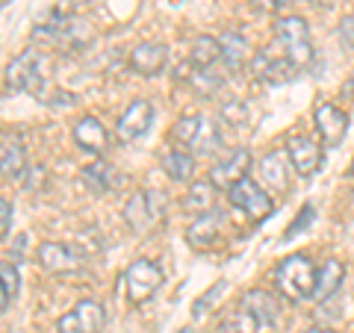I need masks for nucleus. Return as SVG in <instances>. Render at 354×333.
<instances>
[{
  "mask_svg": "<svg viewBox=\"0 0 354 333\" xmlns=\"http://www.w3.org/2000/svg\"><path fill=\"white\" fill-rule=\"evenodd\" d=\"M162 171L169 174V180L174 183H189L195 177V157L180 148H171L162 153Z\"/></svg>",
  "mask_w": 354,
  "mask_h": 333,
  "instance_id": "20",
  "label": "nucleus"
},
{
  "mask_svg": "<svg viewBox=\"0 0 354 333\" xmlns=\"http://www.w3.org/2000/svg\"><path fill=\"white\" fill-rule=\"evenodd\" d=\"M44 59L36 50H24L6 65V86L12 92H27L32 97H41L48 92V77H44Z\"/></svg>",
  "mask_w": 354,
  "mask_h": 333,
  "instance_id": "2",
  "label": "nucleus"
},
{
  "mask_svg": "<svg viewBox=\"0 0 354 333\" xmlns=\"http://www.w3.org/2000/svg\"><path fill=\"white\" fill-rule=\"evenodd\" d=\"M113 183H115L113 165L92 162V165H86V169H83V186L88 189V192L104 195V192H109V189H113Z\"/></svg>",
  "mask_w": 354,
  "mask_h": 333,
  "instance_id": "26",
  "label": "nucleus"
},
{
  "mask_svg": "<svg viewBox=\"0 0 354 333\" xmlns=\"http://www.w3.org/2000/svg\"><path fill=\"white\" fill-rule=\"evenodd\" d=\"M251 68H254V74L260 77L263 83H269V86H283V83H292L295 77H298V65H292L290 59L283 57H272L269 53V48L266 50H260L257 57H254V62H251Z\"/></svg>",
  "mask_w": 354,
  "mask_h": 333,
  "instance_id": "14",
  "label": "nucleus"
},
{
  "mask_svg": "<svg viewBox=\"0 0 354 333\" xmlns=\"http://www.w3.org/2000/svg\"><path fill=\"white\" fill-rule=\"evenodd\" d=\"M221 59V44L213 36H195L189 44V62L195 68H209L213 62Z\"/></svg>",
  "mask_w": 354,
  "mask_h": 333,
  "instance_id": "23",
  "label": "nucleus"
},
{
  "mask_svg": "<svg viewBox=\"0 0 354 333\" xmlns=\"http://www.w3.org/2000/svg\"><path fill=\"white\" fill-rule=\"evenodd\" d=\"M165 62H169V50L160 41H142L130 50V68L142 77L160 74L165 68Z\"/></svg>",
  "mask_w": 354,
  "mask_h": 333,
  "instance_id": "17",
  "label": "nucleus"
},
{
  "mask_svg": "<svg viewBox=\"0 0 354 333\" xmlns=\"http://www.w3.org/2000/svg\"><path fill=\"white\" fill-rule=\"evenodd\" d=\"M274 36H278V44L283 48V57L290 59L298 68H307L313 62V44H310V30L307 21L298 15H286L274 24Z\"/></svg>",
  "mask_w": 354,
  "mask_h": 333,
  "instance_id": "3",
  "label": "nucleus"
},
{
  "mask_svg": "<svg viewBox=\"0 0 354 333\" xmlns=\"http://www.w3.org/2000/svg\"><path fill=\"white\" fill-rule=\"evenodd\" d=\"M221 118L227 121V124H234V127H242L248 121V104H242V101H227L225 106H221Z\"/></svg>",
  "mask_w": 354,
  "mask_h": 333,
  "instance_id": "29",
  "label": "nucleus"
},
{
  "mask_svg": "<svg viewBox=\"0 0 354 333\" xmlns=\"http://www.w3.org/2000/svg\"><path fill=\"white\" fill-rule=\"evenodd\" d=\"M24 171H27L24 148H21L18 142H6V145L0 148V174L9 177V180H18V177H24Z\"/></svg>",
  "mask_w": 354,
  "mask_h": 333,
  "instance_id": "24",
  "label": "nucleus"
},
{
  "mask_svg": "<svg viewBox=\"0 0 354 333\" xmlns=\"http://www.w3.org/2000/svg\"><path fill=\"white\" fill-rule=\"evenodd\" d=\"M286 160H290L292 171L298 177H313L322 171V145H319L316 139L310 136H292L290 142H286Z\"/></svg>",
  "mask_w": 354,
  "mask_h": 333,
  "instance_id": "7",
  "label": "nucleus"
},
{
  "mask_svg": "<svg viewBox=\"0 0 354 333\" xmlns=\"http://www.w3.org/2000/svg\"><path fill=\"white\" fill-rule=\"evenodd\" d=\"M218 44H221V59H225V65L230 71H239L242 65L248 62V41L242 32L227 30L225 36L218 39Z\"/></svg>",
  "mask_w": 354,
  "mask_h": 333,
  "instance_id": "21",
  "label": "nucleus"
},
{
  "mask_svg": "<svg viewBox=\"0 0 354 333\" xmlns=\"http://www.w3.org/2000/svg\"><path fill=\"white\" fill-rule=\"evenodd\" d=\"M201 121H204V115H183V118L174 124L171 136L180 142V145L189 148V145H192V139H195V133H198V127H201Z\"/></svg>",
  "mask_w": 354,
  "mask_h": 333,
  "instance_id": "27",
  "label": "nucleus"
},
{
  "mask_svg": "<svg viewBox=\"0 0 354 333\" xmlns=\"http://www.w3.org/2000/svg\"><path fill=\"white\" fill-rule=\"evenodd\" d=\"M339 95H342V97H348V101H354V71L346 77V83L339 86Z\"/></svg>",
  "mask_w": 354,
  "mask_h": 333,
  "instance_id": "35",
  "label": "nucleus"
},
{
  "mask_svg": "<svg viewBox=\"0 0 354 333\" xmlns=\"http://www.w3.org/2000/svg\"><path fill=\"white\" fill-rule=\"evenodd\" d=\"M189 83H192L195 92H201V95H213L216 88H218V80H216V77L209 74L207 68H195V74H192Z\"/></svg>",
  "mask_w": 354,
  "mask_h": 333,
  "instance_id": "30",
  "label": "nucleus"
},
{
  "mask_svg": "<svg viewBox=\"0 0 354 333\" xmlns=\"http://www.w3.org/2000/svg\"><path fill=\"white\" fill-rule=\"evenodd\" d=\"M221 239V216L218 213H204L198 216L189 227H186V242L195 251H209L216 248V242Z\"/></svg>",
  "mask_w": 354,
  "mask_h": 333,
  "instance_id": "18",
  "label": "nucleus"
},
{
  "mask_svg": "<svg viewBox=\"0 0 354 333\" xmlns=\"http://www.w3.org/2000/svg\"><path fill=\"white\" fill-rule=\"evenodd\" d=\"M313 3L319 6V3H322V6H330V3H334V0H313Z\"/></svg>",
  "mask_w": 354,
  "mask_h": 333,
  "instance_id": "38",
  "label": "nucleus"
},
{
  "mask_svg": "<svg viewBox=\"0 0 354 333\" xmlns=\"http://www.w3.org/2000/svg\"><path fill=\"white\" fill-rule=\"evenodd\" d=\"M0 280H3V286H6V292L9 295H18V286H21V274H18V269L12 263H0Z\"/></svg>",
  "mask_w": 354,
  "mask_h": 333,
  "instance_id": "31",
  "label": "nucleus"
},
{
  "mask_svg": "<svg viewBox=\"0 0 354 333\" xmlns=\"http://www.w3.org/2000/svg\"><path fill=\"white\" fill-rule=\"evenodd\" d=\"M151 124H153V104L145 101V97H139V101H133L124 113H121L118 124H115V136L121 142H136L151 130Z\"/></svg>",
  "mask_w": 354,
  "mask_h": 333,
  "instance_id": "9",
  "label": "nucleus"
},
{
  "mask_svg": "<svg viewBox=\"0 0 354 333\" xmlns=\"http://www.w3.org/2000/svg\"><path fill=\"white\" fill-rule=\"evenodd\" d=\"M74 142H77V148H80L83 153L97 157V153H104L109 148V130L95 115H83L74 124Z\"/></svg>",
  "mask_w": 354,
  "mask_h": 333,
  "instance_id": "16",
  "label": "nucleus"
},
{
  "mask_svg": "<svg viewBox=\"0 0 354 333\" xmlns=\"http://www.w3.org/2000/svg\"><path fill=\"white\" fill-rule=\"evenodd\" d=\"M12 216H15V213H12V204L0 198V239H3L6 233L12 230Z\"/></svg>",
  "mask_w": 354,
  "mask_h": 333,
  "instance_id": "33",
  "label": "nucleus"
},
{
  "mask_svg": "<svg viewBox=\"0 0 354 333\" xmlns=\"http://www.w3.org/2000/svg\"><path fill=\"white\" fill-rule=\"evenodd\" d=\"M83 254H77L71 245H62V242H41L39 245V263L41 269H48L53 274H71L83 265Z\"/></svg>",
  "mask_w": 354,
  "mask_h": 333,
  "instance_id": "15",
  "label": "nucleus"
},
{
  "mask_svg": "<svg viewBox=\"0 0 354 333\" xmlns=\"http://www.w3.org/2000/svg\"><path fill=\"white\" fill-rule=\"evenodd\" d=\"M213 183H192L189 192L183 198V209L189 216H204V213H213V204H216V195H213Z\"/></svg>",
  "mask_w": 354,
  "mask_h": 333,
  "instance_id": "22",
  "label": "nucleus"
},
{
  "mask_svg": "<svg viewBox=\"0 0 354 333\" xmlns=\"http://www.w3.org/2000/svg\"><path fill=\"white\" fill-rule=\"evenodd\" d=\"M242 307H245V313L254 321V333H274V327H278V301L272 298V292L266 289L245 292Z\"/></svg>",
  "mask_w": 354,
  "mask_h": 333,
  "instance_id": "11",
  "label": "nucleus"
},
{
  "mask_svg": "<svg viewBox=\"0 0 354 333\" xmlns=\"http://www.w3.org/2000/svg\"><path fill=\"white\" fill-rule=\"evenodd\" d=\"M283 153L286 151H272V153H266V157H260V162H257V180H260V186L266 189V192L283 195L286 189H290L292 165L286 162Z\"/></svg>",
  "mask_w": 354,
  "mask_h": 333,
  "instance_id": "13",
  "label": "nucleus"
},
{
  "mask_svg": "<svg viewBox=\"0 0 354 333\" xmlns=\"http://www.w3.org/2000/svg\"><path fill=\"white\" fill-rule=\"evenodd\" d=\"M162 286V269L153 260H133L124 269V295L130 304H145Z\"/></svg>",
  "mask_w": 354,
  "mask_h": 333,
  "instance_id": "4",
  "label": "nucleus"
},
{
  "mask_svg": "<svg viewBox=\"0 0 354 333\" xmlns=\"http://www.w3.org/2000/svg\"><path fill=\"white\" fill-rule=\"evenodd\" d=\"M248 169H251V151L236 148L209 169V183H213L216 189H230V186H236L242 177H248Z\"/></svg>",
  "mask_w": 354,
  "mask_h": 333,
  "instance_id": "12",
  "label": "nucleus"
},
{
  "mask_svg": "<svg viewBox=\"0 0 354 333\" xmlns=\"http://www.w3.org/2000/svg\"><path fill=\"white\" fill-rule=\"evenodd\" d=\"M348 171H351V177H354V160H351V169H348Z\"/></svg>",
  "mask_w": 354,
  "mask_h": 333,
  "instance_id": "39",
  "label": "nucleus"
},
{
  "mask_svg": "<svg viewBox=\"0 0 354 333\" xmlns=\"http://www.w3.org/2000/svg\"><path fill=\"white\" fill-rule=\"evenodd\" d=\"M225 289H227V283H225V280H218V283H213V286H209V289H207L201 298H198V301H195V307H192L195 318H201V316L207 313V310H209V307H213V304L218 301V295L225 292Z\"/></svg>",
  "mask_w": 354,
  "mask_h": 333,
  "instance_id": "28",
  "label": "nucleus"
},
{
  "mask_svg": "<svg viewBox=\"0 0 354 333\" xmlns=\"http://www.w3.org/2000/svg\"><path fill=\"white\" fill-rule=\"evenodd\" d=\"M227 201L234 204L239 213H245L251 221H263L266 216L272 213V207H274L272 195L266 192L257 180H251V177H242L236 186L227 189Z\"/></svg>",
  "mask_w": 354,
  "mask_h": 333,
  "instance_id": "6",
  "label": "nucleus"
},
{
  "mask_svg": "<svg viewBox=\"0 0 354 333\" xmlns=\"http://www.w3.org/2000/svg\"><path fill=\"white\" fill-rule=\"evenodd\" d=\"M274 286H278V292L286 295L290 301H304V298H313L316 265L310 263V257H304V254L286 257L283 263H278V269H274Z\"/></svg>",
  "mask_w": 354,
  "mask_h": 333,
  "instance_id": "1",
  "label": "nucleus"
},
{
  "mask_svg": "<svg viewBox=\"0 0 354 333\" xmlns=\"http://www.w3.org/2000/svg\"><path fill=\"white\" fill-rule=\"evenodd\" d=\"M310 225H313V207L304 204V207H301V213H298V218L292 221L290 227H286V236H283V239H292V236H298V233H301L304 227H310Z\"/></svg>",
  "mask_w": 354,
  "mask_h": 333,
  "instance_id": "32",
  "label": "nucleus"
},
{
  "mask_svg": "<svg viewBox=\"0 0 354 333\" xmlns=\"http://www.w3.org/2000/svg\"><path fill=\"white\" fill-rule=\"evenodd\" d=\"M342 280H346V265L339 260H325L322 265L316 269V289L313 298L319 304H325L328 298H334L342 289Z\"/></svg>",
  "mask_w": 354,
  "mask_h": 333,
  "instance_id": "19",
  "label": "nucleus"
},
{
  "mask_svg": "<svg viewBox=\"0 0 354 333\" xmlns=\"http://www.w3.org/2000/svg\"><path fill=\"white\" fill-rule=\"evenodd\" d=\"M313 124H316L322 145L337 148V145H342V139H346V133H348V115L334 104H319L313 109Z\"/></svg>",
  "mask_w": 354,
  "mask_h": 333,
  "instance_id": "10",
  "label": "nucleus"
},
{
  "mask_svg": "<svg viewBox=\"0 0 354 333\" xmlns=\"http://www.w3.org/2000/svg\"><path fill=\"white\" fill-rule=\"evenodd\" d=\"M9 298H12V295H9V292H6V286H3V280H0V316H3V310L9 307Z\"/></svg>",
  "mask_w": 354,
  "mask_h": 333,
  "instance_id": "36",
  "label": "nucleus"
},
{
  "mask_svg": "<svg viewBox=\"0 0 354 333\" xmlns=\"http://www.w3.org/2000/svg\"><path fill=\"white\" fill-rule=\"evenodd\" d=\"M304 333H334V330H328V327H310V330H304Z\"/></svg>",
  "mask_w": 354,
  "mask_h": 333,
  "instance_id": "37",
  "label": "nucleus"
},
{
  "mask_svg": "<svg viewBox=\"0 0 354 333\" xmlns=\"http://www.w3.org/2000/svg\"><path fill=\"white\" fill-rule=\"evenodd\" d=\"M104 307L97 301H80L57 321V333H101L104 330Z\"/></svg>",
  "mask_w": 354,
  "mask_h": 333,
  "instance_id": "8",
  "label": "nucleus"
},
{
  "mask_svg": "<svg viewBox=\"0 0 354 333\" xmlns=\"http://www.w3.org/2000/svg\"><path fill=\"white\" fill-rule=\"evenodd\" d=\"M162 213H165V195L160 189H142L124 204V221L136 233H148L153 225H160Z\"/></svg>",
  "mask_w": 354,
  "mask_h": 333,
  "instance_id": "5",
  "label": "nucleus"
},
{
  "mask_svg": "<svg viewBox=\"0 0 354 333\" xmlns=\"http://www.w3.org/2000/svg\"><path fill=\"white\" fill-rule=\"evenodd\" d=\"M218 145H221V133H218V127H216V121L204 118L201 127H198V133H195L189 151L198 153V157H209V153L218 151Z\"/></svg>",
  "mask_w": 354,
  "mask_h": 333,
  "instance_id": "25",
  "label": "nucleus"
},
{
  "mask_svg": "<svg viewBox=\"0 0 354 333\" xmlns=\"http://www.w3.org/2000/svg\"><path fill=\"white\" fill-rule=\"evenodd\" d=\"M339 39L346 41L348 48H354V15L342 18V24H339Z\"/></svg>",
  "mask_w": 354,
  "mask_h": 333,
  "instance_id": "34",
  "label": "nucleus"
}]
</instances>
